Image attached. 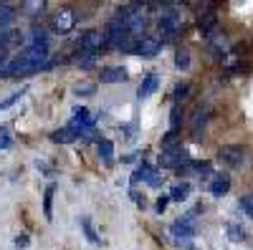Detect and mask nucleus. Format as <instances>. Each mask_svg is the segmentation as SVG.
I'll return each instance as SVG.
<instances>
[{
	"label": "nucleus",
	"mask_w": 253,
	"mask_h": 250,
	"mask_svg": "<svg viewBox=\"0 0 253 250\" xmlns=\"http://www.w3.org/2000/svg\"><path fill=\"white\" fill-rule=\"evenodd\" d=\"M180 121H182V107H180V104H175L172 111H170V129L172 132H180Z\"/></svg>",
	"instance_id": "obj_25"
},
{
	"label": "nucleus",
	"mask_w": 253,
	"mask_h": 250,
	"mask_svg": "<svg viewBox=\"0 0 253 250\" xmlns=\"http://www.w3.org/2000/svg\"><path fill=\"white\" fill-rule=\"evenodd\" d=\"M26 91H15L13 96H8V99H3V101H0V109H8V107H13V104L20 99V96H23Z\"/></svg>",
	"instance_id": "obj_31"
},
{
	"label": "nucleus",
	"mask_w": 253,
	"mask_h": 250,
	"mask_svg": "<svg viewBox=\"0 0 253 250\" xmlns=\"http://www.w3.org/2000/svg\"><path fill=\"white\" fill-rule=\"evenodd\" d=\"M190 64H193V61H190V51L187 48H177L175 51V69L177 71H187Z\"/></svg>",
	"instance_id": "obj_22"
},
{
	"label": "nucleus",
	"mask_w": 253,
	"mask_h": 250,
	"mask_svg": "<svg viewBox=\"0 0 253 250\" xmlns=\"http://www.w3.org/2000/svg\"><path fill=\"white\" fill-rule=\"evenodd\" d=\"M218 162L228 170H241V167L248 164V149L241 147V144H223L218 149Z\"/></svg>",
	"instance_id": "obj_3"
},
{
	"label": "nucleus",
	"mask_w": 253,
	"mask_h": 250,
	"mask_svg": "<svg viewBox=\"0 0 253 250\" xmlns=\"http://www.w3.org/2000/svg\"><path fill=\"white\" fill-rule=\"evenodd\" d=\"M94 89H96L94 83H79V86L74 89V94H76V96H91Z\"/></svg>",
	"instance_id": "obj_27"
},
{
	"label": "nucleus",
	"mask_w": 253,
	"mask_h": 250,
	"mask_svg": "<svg viewBox=\"0 0 253 250\" xmlns=\"http://www.w3.org/2000/svg\"><path fill=\"white\" fill-rule=\"evenodd\" d=\"M132 182L134 184L137 182H147V184L157 187L160 184V172L155 170V167H150V164H139L137 170H134V175H132Z\"/></svg>",
	"instance_id": "obj_12"
},
{
	"label": "nucleus",
	"mask_w": 253,
	"mask_h": 250,
	"mask_svg": "<svg viewBox=\"0 0 253 250\" xmlns=\"http://www.w3.org/2000/svg\"><path fill=\"white\" fill-rule=\"evenodd\" d=\"M76 23H79V18H76L74 5H61V8H56V10L51 13V18H48V26H51V31H53L56 36H69V33L76 28Z\"/></svg>",
	"instance_id": "obj_2"
},
{
	"label": "nucleus",
	"mask_w": 253,
	"mask_h": 250,
	"mask_svg": "<svg viewBox=\"0 0 253 250\" xmlns=\"http://www.w3.org/2000/svg\"><path fill=\"white\" fill-rule=\"evenodd\" d=\"M208 3H213V0H182V5L193 8V10H200V8H203V5H208Z\"/></svg>",
	"instance_id": "obj_32"
},
{
	"label": "nucleus",
	"mask_w": 253,
	"mask_h": 250,
	"mask_svg": "<svg viewBox=\"0 0 253 250\" xmlns=\"http://www.w3.org/2000/svg\"><path fill=\"white\" fill-rule=\"evenodd\" d=\"M177 3H182V0H165V5H177Z\"/></svg>",
	"instance_id": "obj_36"
},
{
	"label": "nucleus",
	"mask_w": 253,
	"mask_h": 250,
	"mask_svg": "<svg viewBox=\"0 0 253 250\" xmlns=\"http://www.w3.org/2000/svg\"><path fill=\"white\" fill-rule=\"evenodd\" d=\"M190 182H177L172 190H170V200H175V202H182V200H187L190 197Z\"/></svg>",
	"instance_id": "obj_20"
},
{
	"label": "nucleus",
	"mask_w": 253,
	"mask_h": 250,
	"mask_svg": "<svg viewBox=\"0 0 253 250\" xmlns=\"http://www.w3.org/2000/svg\"><path fill=\"white\" fill-rule=\"evenodd\" d=\"M185 28V18L182 10H177L175 5H165V10L157 15V31H160V40H172L175 36H180Z\"/></svg>",
	"instance_id": "obj_1"
},
{
	"label": "nucleus",
	"mask_w": 253,
	"mask_h": 250,
	"mask_svg": "<svg viewBox=\"0 0 253 250\" xmlns=\"http://www.w3.org/2000/svg\"><path fill=\"white\" fill-rule=\"evenodd\" d=\"M195 26H198V33L203 38H210L213 33L220 31V20H218V10H215V0L213 3H208L198 10V20H195Z\"/></svg>",
	"instance_id": "obj_4"
},
{
	"label": "nucleus",
	"mask_w": 253,
	"mask_h": 250,
	"mask_svg": "<svg viewBox=\"0 0 253 250\" xmlns=\"http://www.w3.org/2000/svg\"><path fill=\"white\" fill-rule=\"evenodd\" d=\"M172 235L177 238V240H187V238H195V233H198V227H195V220H193V215H185V217H177L175 222H172Z\"/></svg>",
	"instance_id": "obj_9"
},
{
	"label": "nucleus",
	"mask_w": 253,
	"mask_h": 250,
	"mask_svg": "<svg viewBox=\"0 0 253 250\" xmlns=\"http://www.w3.org/2000/svg\"><path fill=\"white\" fill-rule=\"evenodd\" d=\"M13 147V139L8 134V129H0V149H10Z\"/></svg>",
	"instance_id": "obj_30"
},
{
	"label": "nucleus",
	"mask_w": 253,
	"mask_h": 250,
	"mask_svg": "<svg viewBox=\"0 0 253 250\" xmlns=\"http://www.w3.org/2000/svg\"><path fill=\"white\" fill-rule=\"evenodd\" d=\"M46 5H48V0H20V13L26 18H38L46 10Z\"/></svg>",
	"instance_id": "obj_16"
},
{
	"label": "nucleus",
	"mask_w": 253,
	"mask_h": 250,
	"mask_svg": "<svg viewBox=\"0 0 253 250\" xmlns=\"http://www.w3.org/2000/svg\"><path fill=\"white\" fill-rule=\"evenodd\" d=\"M96 152H99V159L104 164H112L114 162V142L112 139H99L96 142Z\"/></svg>",
	"instance_id": "obj_17"
},
{
	"label": "nucleus",
	"mask_w": 253,
	"mask_h": 250,
	"mask_svg": "<svg viewBox=\"0 0 253 250\" xmlns=\"http://www.w3.org/2000/svg\"><path fill=\"white\" fill-rule=\"evenodd\" d=\"M208 190H210V195H213V197L228 195V190H230V177H228V175H213V177H210V182H208Z\"/></svg>",
	"instance_id": "obj_15"
},
{
	"label": "nucleus",
	"mask_w": 253,
	"mask_h": 250,
	"mask_svg": "<svg viewBox=\"0 0 253 250\" xmlns=\"http://www.w3.org/2000/svg\"><path fill=\"white\" fill-rule=\"evenodd\" d=\"M228 235H230V240H233V243H241V240H246V233H243V230H238L236 225H228Z\"/></svg>",
	"instance_id": "obj_28"
},
{
	"label": "nucleus",
	"mask_w": 253,
	"mask_h": 250,
	"mask_svg": "<svg viewBox=\"0 0 253 250\" xmlns=\"http://www.w3.org/2000/svg\"><path fill=\"white\" fill-rule=\"evenodd\" d=\"M81 230H84V235L89 238V243L99 245V235L94 233V227H91V220H89V217H81Z\"/></svg>",
	"instance_id": "obj_24"
},
{
	"label": "nucleus",
	"mask_w": 253,
	"mask_h": 250,
	"mask_svg": "<svg viewBox=\"0 0 253 250\" xmlns=\"http://www.w3.org/2000/svg\"><path fill=\"white\" fill-rule=\"evenodd\" d=\"M210 121V107L208 104H195V109L190 111V119H187V129L193 134V139H200L205 127Z\"/></svg>",
	"instance_id": "obj_6"
},
{
	"label": "nucleus",
	"mask_w": 253,
	"mask_h": 250,
	"mask_svg": "<svg viewBox=\"0 0 253 250\" xmlns=\"http://www.w3.org/2000/svg\"><path fill=\"white\" fill-rule=\"evenodd\" d=\"M8 64H10V48L0 43V71H3Z\"/></svg>",
	"instance_id": "obj_29"
},
{
	"label": "nucleus",
	"mask_w": 253,
	"mask_h": 250,
	"mask_svg": "<svg viewBox=\"0 0 253 250\" xmlns=\"http://www.w3.org/2000/svg\"><path fill=\"white\" fill-rule=\"evenodd\" d=\"M126 69L124 66H104L101 73H99V81L101 83H124L126 81Z\"/></svg>",
	"instance_id": "obj_14"
},
{
	"label": "nucleus",
	"mask_w": 253,
	"mask_h": 250,
	"mask_svg": "<svg viewBox=\"0 0 253 250\" xmlns=\"http://www.w3.org/2000/svg\"><path fill=\"white\" fill-rule=\"evenodd\" d=\"M162 51V40L155 38V36H144L137 40V46H134V53L142 56V58H155L157 53Z\"/></svg>",
	"instance_id": "obj_10"
},
{
	"label": "nucleus",
	"mask_w": 253,
	"mask_h": 250,
	"mask_svg": "<svg viewBox=\"0 0 253 250\" xmlns=\"http://www.w3.org/2000/svg\"><path fill=\"white\" fill-rule=\"evenodd\" d=\"M76 139H79V134H76L71 127L56 129V132L51 134V142H53V144H71V142H76Z\"/></svg>",
	"instance_id": "obj_18"
},
{
	"label": "nucleus",
	"mask_w": 253,
	"mask_h": 250,
	"mask_svg": "<svg viewBox=\"0 0 253 250\" xmlns=\"http://www.w3.org/2000/svg\"><path fill=\"white\" fill-rule=\"evenodd\" d=\"M190 89H193V86H190L187 81H180V83H175V89H172V101H175V104L185 101V99L190 96Z\"/></svg>",
	"instance_id": "obj_23"
},
{
	"label": "nucleus",
	"mask_w": 253,
	"mask_h": 250,
	"mask_svg": "<svg viewBox=\"0 0 253 250\" xmlns=\"http://www.w3.org/2000/svg\"><path fill=\"white\" fill-rule=\"evenodd\" d=\"M13 20H15V8L10 3L0 5V33H5L13 26Z\"/></svg>",
	"instance_id": "obj_19"
},
{
	"label": "nucleus",
	"mask_w": 253,
	"mask_h": 250,
	"mask_svg": "<svg viewBox=\"0 0 253 250\" xmlns=\"http://www.w3.org/2000/svg\"><path fill=\"white\" fill-rule=\"evenodd\" d=\"M53 195H56V184H48L46 187V192H43V215H46V220H51L53 217Z\"/></svg>",
	"instance_id": "obj_21"
},
{
	"label": "nucleus",
	"mask_w": 253,
	"mask_h": 250,
	"mask_svg": "<svg viewBox=\"0 0 253 250\" xmlns=\"http://www.w3.org/2000/svg\"><path fill=\"white\" fill-rule=\"evenodd\" d=\"M15 248H28V235H18L15 238Z\"/></svg>",
	"instance_id": "obj_34"
},
{
	"label": "nucleus",
	"mask_w": 253,
	"mask_h": 250,
	"mask_svg": "<svg viewBox=\"0 0 253 250\" xmlns=\"http://www.w3.org/2000/svg\"><path fill=\"white\" fill-rule=\"evenodd\" d=\"M205 48H208V53L213 56L215 61H220L230 51V40H228V36L223 31H218V33H213L210 38H205Z\"/></svg>",
	"instance_id": "obj_7"
},
{
	"label": "nucleus",
	"mask_w": 253,
	"mask_h": 250,
	"mask_svg": "<svg viewBox=\"0 0 253 250\" xmlns=\"http://www.w3.org/2000/svg\"><path fill=\"white\" fill-rule=\"evenodd\" d=\"M157 89H160V73L150 71V73H147V76L142 78V83H139V89H137V99H150Z\"/></svg>",
	"instance_id": "obj_13"
},
{
	"label": "nucleus",
	"mask_w": 253,
	"mask_h": 250,
	"mask_svg": "<svg viewBox=\"0 0 253 250\" xmlns=\"http://www.w3.org/2000/svg\"><path fill=\"white\" fill-rule=\"evenodd\" d=\"M218 64H220V69H223L225 73H241V71H243V53L236 51V48H230V51L218 61Z\"/></svg>",
	"instance_id": "obj_11"
},
{
	"label": "nucleus",
	"mask_w": 253,
	"mask_h": 250,
	"mask_svg": "<svg viewBox=\"0 0 253 250\" xmlns=\"http://www.w3.org/2000/svg\"><path fill=\"white\" fill-rule=\"evenodd\" d=\"M144 3L150 8H160V5H165V0H144Z\"/></svg>",
	"instance_id": "obj_35"
},
{
	"label": "nucleus",
	"mask_w": 253,
	"mask_h": 250,
	"mask_svg": "<svg viewBox=\"0 0 253 250\" xmlns=\"http://www.w3.org/2000/svg\"><path fill=\"white\" fill-rule=\"evenodd\" d=\"M238 205H241V210H243L248 217H253V195H243V197L238 200Z\"/></svg>",
	"instance_id": "obj_26"
},
{
	"label": "nucleus",
	"mask_w": 253,
	"mask_h": 250,
	"mask_svg": "<svg viewBox=\"0 0 253 250\" xmlns=\"http://www.w3.org/2000/svg\"><path fill=\"white\" fill-rule=\"evenodd\" d=\"M167 202H170V195H162V197H157V202H155V210H157V213H165V210H167Z\"/></svg>",
	"instance_id": "obj_33"
},
{
	"label": "nucleus",
	"mask_w": 253,
	"mask_h": 250,
	"mask_svg": "<svg viewBox=\"0 0 253 250\" xmlns=\"http://www.w3.org/2000/svg\"><path fill=\"white\" fill-rule=\"evenodd\" d=\"M101 48H107V33H104L101 28H91V31H86V33L79 38V51L81 53L99 56Z\"/></svg>",
	"instance_id": "obj_5"
},
{
	"label": "nucleus",
	"mask_w": 253,
	"mask_h": 250,
	"mask_svg": "<svg viewBox=\"0 0 253 250\" xmlns=\"http://www.w3.org/2000/svg\"><path fill=\"white\" fill-rule=\"evenodd\" d=\"M5 3H10V0H0V5H5Z\"/></svg>",
	"instance_id": "obj_37"
},
{
	"label": "nucleus",
	"mask_w": 253,
	"mask_h": 250,
	"mask_svg": "<svg viewBox=\"0 0 253 250\" xmlns=\"http://www.w3.org/2000/svg\"><path fill=\"white\" fill-rule=\"evenodd\" d=\"M187 159H190V157H187V152L182 149V144H172V147L162 149V157H160L162 167H172V170H177V167H182V164H185Z\"/></svg>",
	"instance_id": "obj_8"
}]
</instances>
